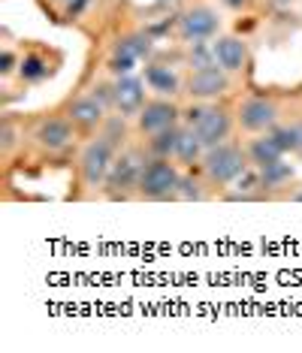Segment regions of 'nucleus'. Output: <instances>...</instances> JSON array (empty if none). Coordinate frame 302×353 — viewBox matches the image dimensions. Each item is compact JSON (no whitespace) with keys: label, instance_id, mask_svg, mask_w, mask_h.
<instances>
[{"label":"nucleus","instance_id":"f257e3e1","mask_svg":"<svg viewBox=\"0 0 302 353\" xmlns=\"http://www.w3.org/2000/svg\"><path fill=\"white\" fill-rule=\"evenodd\" d=\"M197 170H200L212 194H227V190L236 188V181L251 170V163H248V154H245L242 142L227 139V142H221V145L205 148Z\"/></svg>","mask_w":302,"mask_h":353},{"label":"nucleus","instance_id":"f03ea898","mask_svg":"<svg viewBox=\"0 0 302 353\" xmlns=\"http://www.w3.org/2000/svg\"><path fill=\"white\" fill-rule=\"evenodd\" d=\"M181 124L194 127L200 133V139L205 142V148L233 139V133L239 130L236 127V106L230 100H212V103L190 100V106L181 109Z\"/></svg>","mask_w":302,"mask_h":353},{"label":"nucleus","instance_id":"7ed1b4c3","mask_svg":"<svg viewBox=\"0 0 302 353\" xmlns=\"http://www.w3.org/2000/svg\"><path fill=\"white\" fill-rule=\"evenodd\" d=\"M148 163V151L145 145L139 142H130L118 151L112 170L106 175V184H103V199L109 203H127V199H137L139 196V179H142V170Z\"/></svg>","mask_w":302,"mask_h":353},{"label":"nucleus","instance_id":"20e7f679","mask_svg":"<svg viewBox=\"0 0 302 353\" xmlns=\"http://www.w3.org/2000/svg\"><path fill=\"white\" fill-rule=\"evenodd\" d=\"M118 151L121 148L115 142H109L103 133H94L91 139H85L82 151H79V160H76V175H79L82 196L103 194V184H106V175L112 170Z\"/></svg>","mask_w":302,"mask_h":353},{"label":"nucleus","instance_id":"39448f33","mask_svg":"<svg viewBox=\"0 0 302 353\" xmlns=\"http://www.w3.org/2000/svg\"><path fill=\"white\" fill-rule=\"evenodd\" d=\"M28 142L39 154H61V151H67L70 145H76L79 133H76L73 121L63 115V109L39 112L34 121L28 124Z\"/></svg>","mask_w":302,"mask_h":353},{"label":"nucleus","instance_id":"423d86ee","mask_svg":"<svg viewBox=\"0 0 302 353\" xmlns=\"http://www.w3.org/2000/svg\"><path fill=\"white\" fill-rule=\"evenodd\" d=\"M181 172L185 170L172 157H148L139 179L137 199H142V203H170V199H179Z\"/></svg>","mask_w":302,"mask_h":353},{"label":"nucleus","instance_id":"0eeeda50","mask_svg":"<svg viewBox=\"0 0 302 353\" xmlns=\"http://www.w3.org/2000/svg\"><path fill=\"white\" fill-rule=\"evenodd\" d=\"M284 109H281V100L275 94H245L236 103V127L239 133L245 136H257V133H269L272 127L281 121Z\"/></svg>","mask_w":302,"mask_h":353},{"label":"nucleus","instance_id":"6e6552de","mask_svg":"<svg viewBox=\"0 0 302 353\" xmlns=\"http://www.w3.org/2000/svg\"><path fill=\"white\" fill-rule=\"evenodd\" d=\"M172 30H176V39L181 46L209 43V39L221 34V15L209 3H190L172 19Z\"/></svg>","mask_w":302,"mask_h":353},{"label":"nucleus","instance_id":"1a4fd4ad","mask_svg":"<svg viewBox=\"0 0 302 353\" xmlns=\"http://www.w3.org/2000/svg\"><path fill=\"white\" fill-rule=\"evenodd\" d=\"M233 91V76L227 70H221L218 63L212 67H197L185 73V97L188 100H200V103H212V100H224Z\"/></svg>","mask_w":302,"mask_h":353},{"label":"nucleus","instance_id":"9d476101","mask_svg":"<svg viewBox=\"0 0 302 353\" xmlns=\"http://www.w3.org/2000/svg\"><path fill=\"white\" fill-rule=\"evenodd\" d=\"M181 109L176 97H151L145 106H142V112L137 118H133V130H137L139 139H148V136L154 133H163L170 130V127H179L181 124Z\"/></svg>","mask_w":302,"mask_h":353},{"label":"nucleus","instance_id":"9b49d317","mask_svg":"<svg viewBox=\"0 0 302 353\" xmlns=\"http://www.w3.org/2000/svg\"><path fill=\"white\" fill-rule=\"evenodd\" d=\"M61 109H63V115L73 121L79 139H91V136L103 127V121L109 118V109L103 106V103L94 97L91 91H82V94L67 97V103H63Z\"/></svg>","mask_w":302,"mask_h":353},{"label":"nucleus","instance_id":"f8f14e48","mask_svg":"<svg viewBox=\"0 0 302 353\" xmlns=\"http://www.w3.org/2000/svg\"><path fill=\"white\" fill-rule=\"evenodd\" d=\"M145 79L142 76H133V73H124V76H115V100H112V112L124 118H137L142 106L148 103V91H145Z\"/></svg>","mask_w":302,"mask_h":353},{"label":"nucleus","instance_id":"ddd939ff","mask_svg":"<svg viewBox=\"0 0 302 353\" xmlns=\"http://www.w3.org/2000/svg\"><path fill=\"white\" fill-rule=\"evenodd\" d=\"M212 52H214V63H218L221 70H227L230 76L242 73V70L251 63L248 43L236 34H218L212 39Z\"/></svg>","mask_w":302,"mask_h":353},{"label":"nucleus","instance_id":"4468645a","mask_svg":"<svg viewBox=\"0 0 302 353\" xmlns=\"http://www.w3.org/2000/svg\"><path fill=\"white\" fill-rule=\"evenodd\" d=\"M142 79H145L148 91L161 94V97H179V94H185V76L163 61H148Z\"/></svg>","mask_w":302,"mask_h":353},{"label":"nucleus","instance_id":"2eb2a0df","mask_svg":"<svg viewBox=\"0 0 302 353\" xmlns=\"http://www.w3.org/2000/svg\"><path fill=\"white\" fill-rule=\"evenodd\" d=\"M242 145H245V154H248V163L254 166V170H266V166H272V163H278V160L288 157V151L281 148V142H278L272 133L248 136Z\"/></svg>","mask_w":302,"mask_h":353},{"label":"nucleus","instance_id":"dca6fc26","mask_svg":"<svg viewBox=\"0 0 302 353\" xmlns=\"http://www.w3.org/2000/svg\"><path fill=\"white\" fill-rule=\"evenodd\" d=\"M203 154H205V142L200 139V133H197L194 127L181 124V130H179V142H176V151H172V160H176L181 170H194V166H200Z\"/></svg>","mask_w":302,"mask_h":353},{"label":"nucleus","instance_id":"f3484780","mask_svg":"<svg viewBox=\"0 0 302 353\" xmlns=\"http://www.w3.org/2000/svg\"><path fill=\"white\" fill-rule=\"evenodd\" d=\"M25 139H28V127L19 124V118L12 112H6L3 121H0V157H3L6 166L12 163L19 148H25Z\"/></svg>","mask_w":302,"mask_h":353},{"label":"nucleus","instance_id":"a211bd4d","mask_svg":"<svg viewBox=\"0 0 302 353\" xmlns=\"http://www.w3.org/2000/svg\"><path fill=\"white\" fill-rule=\"evenodd\" d=\"M269 133L281 142V148L288 151V154L302 157V115H288V112H284L281 121H278Z\"/></svg>","mask_w":302,"mask_h":353},{"label":"nucleus","instance_id":"6ab92c4d","mask_svg":"<svg viewBox=\"0 0 302 353\" xmlns=\"http://www.w3.org/2000/svg\"><path fill=\"white\" fill-rule=\"evenodd\" d=\"M52 73H54V67H49V58H46L43 52H30L19 63V76L25 79V82H43V79H49Z\"/></svg>","mask_w":302,"mask_h":353},{"label":"nucleus","instance_id":"aec40b11","mask_svg":"<svg viewBox=\"0 0 302 353\" xmlns=\"http://www.w3.org/2000/svg\"><path fill=\"white\" fill-rule=\"evenodd\" d=\"M212 190H209V184H205V179L200 172H194V170H185L181 172V184H179V199L181 203H200V199H205Z\"/></svg>","mask_w":302,"mask_h":353},{"label":"nucleus","instance_id":"412c9836","mask_svg":"<svg viewBox=\"0 0 302 353\" xmlns=\"http://www.w3.org/2000/svg\"><path fill=\"white\" fill-rule=\"evenodd\" d=\"M179 130H181V124L179 127H170V130H163V133L148 136V139H142V145H145L148 157H172V151H176V142H179Z\"/></svg>","mask_w":302,"mask_h":353},{"label":"nucleus","instance_id":"4be33fe9","mask_svg":"<svg viewBox=\"0 0 302 353\" xmlns=\"http://www.w3.org/2000/svg\"><path fill=\"white\" fill-rule=\"evenodd\" d=\"M49 3L63 15V19H76V15L82 12L85 6L91 3V0H49Z\"/></svg>","mask_w":302,"mask_h":353},{"label":"nucleus","instance_id":"5701e85b","mask_svg":"<svg viewBox=\"0 0 302 353\" xmlns=\"http://www.w3.org/2000/svg\"><path fill=\"white\" fill-rule=\"evenodd\" d=\"M0 73L3 76L15 73V52L12 49H3V54H0Z\"/></svg>","mask_w":302,"mask_h":353},{"label":"nucleus","instance_id":"b1692460","mask_svg":"<svg viewBox=\"0 0 302 353\" xmlns=\"http://www.w3.org/2000/svg\"><path fill=\"white\" fill-rule=\"evenodd\" d=\"M221 3L230 6V10H236V12H242V10H248L254 0H221Z\"/></svg>","mask_w":302,"mask_h":353},{"label":"nucleus","instance_id":"393cba45","mask_svg":"<svg viewBox=\"0 0 302 353\" xmlns=\"http://www.w3.org/2000/svg\"><path fill=\"white\" fill-rule=\"evenodd\" d=\"M269 3H272L275 10H288V6H293L296 0H269Z\"/></svg>","mask_w":302,"mask_h":353},{"label":"nucleus","instance_id":"a878e982","mask_svg":"<svg viewBox=\"0 0 302 353\" xmlns=\"http://www.w3.org/2000/svg\"><path fill=\"white\" fill-rule=\"evenodd\" d=\"M288 199H293V203H302V188H299V190H290Z\"/></svg>","mask_w":302,"mask_h":353}]
</instances>
